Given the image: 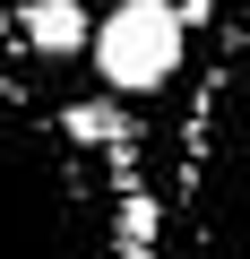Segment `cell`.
<instances>
[{
	"mask_svg": "<svg viewBox=\"0 0 250 259\" xmlns=\"http://www.w3.org/2000/svg\"><path fill=\"white\" fill-rule=\"evenodd\" d=\"M86 44H95V69L112 87H164L181 61V9L173 0H121Z\"/></svg>",
	"mask_w": 250,
	"mask_h": 259,
	"instance_id": "obj_1",
	"label": "cell"
},
{
	"mask_svg": "<svg viewBox=\"0 0 250 259\" xmlns=\"http://www.w3.org/2000/svg\"><path fill=\"white\" fill-rule=\"evenodd\" d=\"M95 26H86V9L78 0H26V44L35 52H78Z\"/></svg>",
	"mask_w": 250,
	"mask_h": 259,
	"instance_id": "obj_2",
	"label": "cell"
},
{
	"mask_svg": "<svg viewBox=\"0 0 250 259\" xmlns=\"http://www.w3.org/2000/svg\"><path fill=\"white\" fill-rule=\"evenodd\" d=\"M130 259H138V250H130Z\"/></svg>",
	"mask_w": 250,
	"mask_h": 259,
	"instance_id": "obj_3",
	"label": "cell"
}]
</instances>
